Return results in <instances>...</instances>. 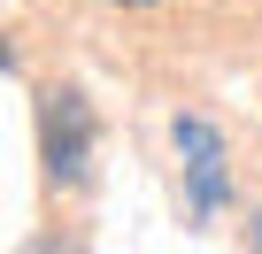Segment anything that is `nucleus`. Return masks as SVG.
Wrapping results in <instances>:
<instances>
[{
    "mask_svg": "<svg viewBox=\"0 0 262 254\" xmlns=\"http://www.w3.org/2000/svg\"><path fill=\"white\" fill-rule=\"evenodd\" d=\"M170 139H178V154L193 170V216H216L224 208V139H216V123L208 116H178Z\"/></svg>",
    "mask_w": 262,
    "mask_h": 254,
    "instance_id": "2",
    "label": "nucleus"
},
{
    "mask_svg": "<svg viewBox=\"0 0 262 254\" xmlns=\"http://www.w3.org/2000/svg\"><path fill=\"white\" fill-rule=\"evenodd\" d=\"M116 8H155V0H116Z\"/></svg>",
    "mask_w": 262,
    "mask_h": 254,
    "instance_id": "3",
    "label": "nucleus"
},
{
    "mask_svg": "<svg viewBox=\"0 0 262 254\" xmlns=\"http://www.w3.org/2000/svg\"><path fill=\"white\" fill-rule=\"evenodd\" d=\"M39 139H47V177H54L62 193H77V185L93 177V108H85V93H70V85L47 93Z\"/></svg>",
    "mask_w": 262,
    "mask_h": 254,
    "instance_id": "1",
    "label": "nucleus"
},
{
    "mask_svg": "<svg viewBox=\"0 0 262 254\" xmlns=\"http://www.w3.org/2000/svg\"><path fill=\"white\" fill-rule=\"evenodd\" d=\"M254 246H262V223H254Z\"/></svg>",
    "mask_w": 262,
    "mask_h": 254,
    "instance_id": "4",
    "label": "nucleus"
}]
</instances>
